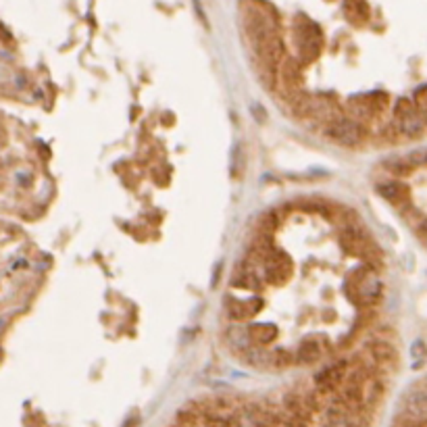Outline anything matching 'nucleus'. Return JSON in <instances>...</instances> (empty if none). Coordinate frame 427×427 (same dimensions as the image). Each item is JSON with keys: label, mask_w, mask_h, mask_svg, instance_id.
I'll return each mask as SVG.
<instances>
[{"label": "nucleus", "mask_w": 427, "mask_h": 427, "mask_svg": "<svg viewBox=\"0 0 427 427\" xmlns=\"http://www.w3.org/2000/svg\"><path fill=\"white\" fill-rule=\"evenodd\" d=\"M323 136L340 146H348L355 148L365 140L367 131L365 127L357 119L350 117H331L323 125Z\"/></svg>", "instance_id": "1"}, {"label": "nucleus", "mask_w": 427, "mask_h": 427, "mask_svg": "<svg viewBox=\"0 0 427 427\" xmlns=\"http://www.w3.org/2000/svg\"><path fill=\"white\" fill-rule=\"evenodd\" d=\"M381 294H383V286L377 273L371 269H363V273H359L357 269L355 277L350 280L348 296L361 306H375L381 301Z\"/></svg>", "instance_id": "2"}, {"label": "nucleus", "mask_w": 427, "mask_h": 427, "mask_svg": "<svg viewBox=\"0 0 427 427\" xmlns=\"http://www.w3.org/2000/svg\"><path fill=\"white\" fill-rule=\"evenodd\" d=\"M261 269H263V282H267L271 286H284L290 282V277L294 273V263L286 252L273 248L265 256Z\"/></svg>", "instance_id": "3"}, {"label": "nucleus", "mask_w": 427, "mask_h": 427, "mask_svg": "<svg viewBox=\"0 0 427 427\" xmlns=\"http://www.w3.org/2000/svg\"><path fill=\"white\" fill-rule=\"evenodd\" d=\"M342 246H344L350 254L361 256L367 265L379 263V250L373 246V242L367 238L365 234H363L357 225H348V228L342 232Z\"/></svg>", "instance_id": "4"}, {"label": "nucleus", "mask_w": 427, "mask_h": 427, "mask_svg": "<svg viewBox=\"0 0 427 427\" xmlns=\"http://www.w3.org/2000/svg\"><path fill=\"white\" fill-rule=\"evenodd\" d=\"M365 361L369 367L379 373V371H388L396 365L398 361V353L396 348L388 342V340H381V338H373L371 342H367L365 346Z\"/></svg>", "instance_id": "5"}, {"label": "nucleus", "mask_w": 427, "mask_h": 427, "mask_svg": "<svg viewBox=\"0 0 427 427\" xmlns=\"http://www.w3.org/2000/svg\"><path fill=\"white\" fill-rule=\"evenodd\" d=\"M275 84H280L284 88L286 98L292 96V94L303 92V88H305V75H303L301 65L296 61H292V59H284V61L280 63V67H277Z\"/></svg>", "instance_id": "6"}, {"label": "nucleus", "mask_w": 427, "mask_h": 427, "mask_svg": "<svg viewBox=\"0 0 427 427\" xmlns=\"http://www.w3.org/2000/svg\"><path fill=\"white\" fill-rule=\"evenodd\" d=\"M348 373V363L346 361H336L331 365H327L325 369H321L315 375V390L317 394H331L336 390H340L342 381L346 379Z\"/></svg>", "instance_id": "7"}, {"label": "nucleus", "mask_w": 427, "mask_h": 427, "mask_svg": "<svg viewBox=\"0 0 427 427\" xmlns=\"http://www.w3.org/2000/svg\"><path fill=\"white\" fill-rule=\"evenodd\" d=\"M323 51V38L315 23H308L298 29V55L305 63L315 61Z\"/></svg>", "instance_id": "8"}, {"label": "nucleus", "mask_w": 427, "mask_h": 427, "mask_svg": "<svg viewBox=\"0 0 427 427\" xmlns=\"http://www.w3.org/2000/svg\"><path fill=\"white\" fill-rule=\"evenodd\" d=\"M263 308V301L261 298H248V301H242V298H228L225 301V310H228V317L232 321H250L254 319Z\"/></svg>", "instance_id": "9"}, {"label": "nucleus", "mask_w": 427, "mask_h": 427, "mask_svg": "<svg viewBox=\"0 0 427 427\" xmlns=\"http://www.w3.org/2000/svg\"><path fill=\"white\" fill-rule=\"evenodd\" d=\"M323 353H325V346H323V340H321V338H317V336L305 338V340L298 344L296 353H294V361H296V363H303V365H313V363H317V361L323 357Z\"/></svg>", "instance_id": "10"}, {"label": "nucleus", "mask_w": 427, "mask_h": 427, "mask_svg": "<svg viewBox=\"0 0 427 427\" xmlns=\"http://www.w3.org/2000/svg\"><path fill=\"white\" fill-rule=\"evenodd\" d=\"M277 327L273 323H250L246 329V336L252 346H267L277 338Z\"/></svg>", "instance_id": "11"}, {"label": "nucleus", "mask_w": 427, "mask_h": 427, "mask_svg": "<svg viewBox=\"0 0 427 427\" xmlns=\"http://www.w3.org/2000/svg\"><path fill=\"white\" fill-rule=\"evenodd\" d=\"M396 131L400 136H407V138H421L426 131L423 115H419L417 111H411L409 115L396 119Z\"/></svg>", "instance_id": "12"}, {"label": "nucleus", "mask_w": 427, "mask_h": 427, "mask_svg": "<svg viewBox=\"0 0 427 427\" xmlns=\"http://www.w3.org/2000/svg\"><path fill=\"white\" fill-rule=\"evenodd\" d=\"M263 277L258 273V267H250L246 265L244 271H238V275L234 277V286L242 288V290H250V292H258L263 290Z\"/></svg>", "instance_id": "13"}, {"label": "nucleus", "mask_w": 427, "mask_h": 427, "mask_svg": "<svg viewBox=\"0 0 427 427\" xmlns=\"http://www.w3.org/2000/svg\"><path fill=\"white\" fill-rule=\"evenodd\" d=\"M344 13L348 17V21L363 25L369 19V6L365 0H344Z\"/></svg>", "instance_id": "14"}, {"label": "nucleus", "mask_w": 427, "mask_h": 427, "mask_svg": "<svg viewBox=\"0 0 427 427\" xmlns=\"http://www.w3.org/2000/svg\"><path fill=\"white\" fill-rule=\"evenodd\" d=\"M379 190V194L383 196V198H388L392 204H405L407 202V198H409V190L405 188V185H398V183H388V185H379L377 188Z\"/></svg>", "instance_id": "15"}, {"label": "nucleus", "mask_w": 427, "mask_h": 427, "mask_svg": "<svg viewBox=\"0 0 427 427\" xmlns=\"http://www.w3.org/2000/svg\"><path fill=\"white\" fill-rule=\"evenodd\" d=\"M294 353H288L286 348L273 350L269 353V367H277V369H286V367L294 365Z\"/></svg>", "instance_id": "16"}, {"label": "nucleus", "mask_w": 427, "mask_h": 427, "mask_svg": "<svg viewBox=\"0 0 427 427\" xmlns=\"http://www.w3.org/2000/svg\"><path fill=\"white\" fill-rule=\"evenodd\" d=\"M323 427H357V426H355V421H353L350 417H346L344 411L338 407V409H331V417H329V421H327Z\"/></svg>", "instance_id": "17"}, {"label": "nucleus", "mask_w": 427, "mask_h": 427, "mask_svg": "<svg viewBox=\"0 0 427 427\" xmlns=\"http://www.w3.org/2000/svg\"><path fill=\"white\" fill-rule=\"evenodd\" d=\"M411 111H415V107H413L411 98H398V100H396V105H394V109H392L394 119H400V117L409 115Z\"/></svg>", "instance_id": "18"}, {"label": "nucleus", "mask_w": 427, "mask_h": 427, "mask_svg": "<svg viewBox=\"0 0 427 427\" xmlns=\"http://www.w3.org/2000/svg\"><path fill=\"white\" fill-rule=\"evenodd\" d=\"M244 171V161H242V148L240 144L234 146V155H232V176L238 178Z\"/></svg>", "instance_id": "19"}, {"label": "nucleus", "mask_w": 427, "mask_h": 427, "mask_svg": "<svg viewBox=\"0 0 427 427\" xmlns=\"http://www.w3.org/2000/svg\"><path fill=\"white\" fill-rule=\"evenodd\" d=\"M413 107H415V111L419 113V115H423L426 113V86H419L417 90H415V96H413Z\"/></svg>", "instance_id": "20"}, {"label": "nucleus", "mask_w": 427, "mask_h": 427, "mask_svg": "<svg viewBox=\"0 0 427 427\" xmlns=\"http://www.w3.org/2000/svg\"><path fill=\"white\" fill-rule=\"evenodd\" d=\"M209 427H234V426H232V421H228V419H215V421L209 423Z\"/></svg>", "instance_id": "21"}]
</instances>
